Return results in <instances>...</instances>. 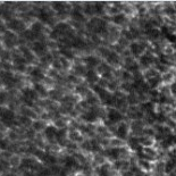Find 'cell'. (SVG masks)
I'll list each match as a JSON object with an SVG mask.
<instances>
[{"mask_svg": "<svg viewBox=\"0 0 176 176\" xmlns=\"http://www.w3.org/2000/svg\"><path fill=\"white\" fill-rule=\"evenodd\" d=\"M0 77H1L2 83H3L6 87H8V88L14 87L15 83H16V79L14 77V75H13L10 72H6V71L0 72Z\"/></svg>", "mask_w": 176, "mask_h": 176, "instance_id": "obj_1", "label": "cell"}, {"mask_svg": "<svg viewBox=\"0 0 176 176\" xmlns=\"http://www.w3.org/2000/svg\"><path fill=\"white\" fill-rule=\"evenodd\" d=\"M0 119H1V122H2L6 126H11V125L15 123V114H14L11 110L6 109L5 112H3V115H2V117H1Z\"/></svg>", "mask_w": 176, "mask_h": 176, "instance_id": "obj_2", "label": "cell"}, {"mask_svg": "<svg viewBox=\"0 0 176 176\" xmlns=\"http://www.w3.org/2000/svg\"><path fill=\"white\" fill-rule=\"evenodd\" d=\"M34 98H35V90H32V89L23 90V100L27 106L33 105Z\"/></svg>", "mask_w": 176, "mask_h": 176, "instance_id": "obj_3", "label": "cell"}, {"mask_svg": "<svg viewBox=\"0 0 176 176\" xmlns=\"http://www.w3.org/2000/svg\"><path fill=\"white\" fill-rule=\"evenodd\" d=\"M8 27L15 32H21L24 30V23L21 22L19 19H11L9 23H8Z\"/></svg>", "mask_w": 176, "mask_h": 176, "instance_id": "obj_4", "label": "cell"}, {"mask_svg": "<svg viewBox=\"0 0 176 176\" xmlns=\"http://www.w3.org/2000/svg\"><path fill=\"white\" fill-rule=\"evenodd\" d=\"M16 42V35L11 32H6L5 33V43L7 47H13Z\"/></svg>", "mask_w": 176, "mask_h": 176, "instance_id": "obj_5", "label": "cell"}, {"mask_svg": "<svg viewBox=\"0 0 176 176\" xmlns=\"http://www.w3.org/2000/svg\"><path fill=\"white\" fill-rule=\"evenodd\" d=\"M108 118H109L112 123H117V122H119V120L122 119V115H120L119 111H117V110H115V109H111V110L109 111V114H108Z\"/></svg>", "mask_w": 176, "mask_h": 176, "instance_id": "obj_6", "label": "cell"}, {"mask_svg": "<svg viewBox=\"0 0 176 176\" xmlns=\"http://www.w3.org/2000/svg\"><path fill=\"white\" fill-rule=\"evenodd\" d=\"M57 133H58V131L54 126H48L46 128V131H44V134H46L47 139H49V140H52L54 138H57Z\"/></svg>", "mask_w": 176, "mask_h": 176, "instance_id": "obj_7", "label": "cell"}, {"mask_svg": "<svg viewBox=\"0 0 176 176\" xmlns=\"http://www.w3.org/2000/svg\"><path fill=\"white\" fill-rule=\"evenodd\" d=\"M36 165L34 164L33 160L31 159H23L22 160V164H21V167L22 168H26V169H33Z\"/></svg>", "mask_w": 176, "mask_h": 176, "instance_id": "obj_8", "label": "cell"}, {"mask_svg": "<svg viewBox=\"0 0 176 176\" xmlns=\"http://www.w3.org/2000/svg\"><path fill=\"white\" fill-rule=\"evenodd\" d=\"M39 18H40L42 22H44V23H49V22H50V14H49L47 10L42 9V10L40 11V14H39Z\"/></svg>", "mask_w": 176, "mask_h": 176, "instance_id": "obj_9", "label": "cell"}, {"mask_svg": "<svg viewBox=\"0 0 176 176\" xmlns=\"http://www.w3.org/2000/svg\"><path fill=\"white\" fill-rule=\"evenodd\" d=\"M33 51L36 52V54H39V55L42 54L44 51V44L41 43V42H35L33 44Z\"/></svg>", "mask_w": 176, "mask_h": 176, "instance_id": "obj_10", "label": "cell"}, {"mask_svg": "<svg viewBox=\"0 0 176 176\" xmlns=\"http://www.w3.org/2000/svg\"><path fill=\"white\" fill-rule=\"evenodd\" d=\"M31 75L33 76V77H35V79H39V80H42L43 79V72L40 69V68H33L32 69V72H31Z\"/></svg>", "mask_w": 176, "mask_h": 176, "instance_id": "obj_11", "label": "cell"}, {"mask_svg": "<svg viewBox=\"0 0 176 176\" xmlns=\"http://www.w3.org/2000/svg\"><path fill=\"white\" fill-rule=\"evenodd\" d=\"M65 165H66V167H68V168H74V167L77 166V163L75 161L74 158H72V157H67V158L65 159Z\"/></svg>", "mask_w": 176, "mask_h": 176, "instance_id": "obj_12", "label": "cell"}, {"mask_svg": "<svg viewBox=\"0 0 176 176\" xmlns=\"http://www.w3.org/2000/svg\"><path fill=\"white\" fill-rule=\"evenodd\" d=\"M36 35H38V34H35L32 30L24 31V32H23V34H22V36H23V38H25V39H27V40H33Z\"/></svg>", "mask_w": 176, "mask_h": 176, "instance_id": "obj_13", "label": "cell"}, {"mask_svg": "<svg viewBox=\"0 0 176 176\" xmlns=\"http://www.w3.org/2000/svg\"><path fill=\"white\" fill-rule=\"evenodd\" d=\"M42 160L46 163V164H49V165H54L56 163V158L50 156V155H43L42 157Z\"/></svg>", "mask_w": 176, "mask_h": 176, "instance_id": "obj_14", "label": "cell"}, {"mask_svg": "<svg viewBox=\"0 0 176 176\" xmlns=\"http://www.w3.org/2000/svg\"><path fill=\"white\" fill-rule=\"evenodd\" d=\"M21 50L23 51V54H24V57H25V60H26V62H31V60H33V58H34V57H33V55L30 52V50H28V49H25V48H23V47H22V48H21Z\"/></svg>", "mask_w": 176, "mask_h": 176, "instance_id": "obj_15", "label": "cell"}, {"mask_svg": "<svg viewBox=\"0 0 176 176\" xmlns=\"http://www.w3.org/2000/svg\"><path fill=\"white\" fill-rule=\"evenodd\" d=\"M126 132H127L126 126H125V125H120V126L118 127V130H117V135H118L120 139H124V138L126 136Z\"/></svg>", "mask_w": 176, "mask_h": 176, "instance_id": "obj_16", "label": "cell"}, {"mask_svg": "<svg viewBox=\"0 0 176 176\" xmlns=\"http://www.w3.org/2000/svg\"><path fill=\"white\" fill-rule=\"evenodd\" d=\"M119 149H111L109 151H107V156H109L112 159H117L119 157Z\"/></svg>", "mask_w": 176, "mask_h": 176, "instance_id": "obj_17", "label": "cell"}, {"mask_svg": "<svg viewBox=\"0 0 176 176\" xmlns=\"http://www.w3.org/2000/svg\"><path fill=\"white\" fill-rule=\"evenodd\" d=\"M52 7H54V9H56L57 11H59V13H62V11H64L65 10V5L63 3V2H59V1H56V2H54L52 3Z\"/></svg>", "mask_w": 176, "mask_h": 176, "instance_id": "obj_18", "label": "cell"}, {"mask_svg": "<svg viewBox=\"0 0 176 176\" xmlns=\"http://www.w3.org/2000/svg\"><path fill=\"white\" fill-rule=\"evenodd\" d=\"M132 51L134 55H139L140 52L143 51V46L139 44V43H135V44H132Z\"/></svg>", "mask_w": 176, "mask_h": 176, "instance_id": "obj_19", "label": "cell"}, {"mask_svg": "<svg viewBox=\"0 0 176 176\" xmlns=\"http://www.w3.org/2000/svg\"><path fill=\"white\" fill-rule=\"evenodd\" d=\"M84 119H87L89 122H93V120L97 119V115H95V112H94L93 110H91L90 112H88V114L84 115Z\"/></svg>", "mask_w": 176, "mask_h": 176, "instance_id": "obj_20", "label": "cell"}, {"mask_svg": "<svg viewBox=\"0 0 176 176\" xmlns=\"http://www.w3.org/2000/svg\"><path fill=\"white\" fill-rule=\"evenodd\" d=\"M68 30V25L67 24H64V23H60L56 26V31H58L59 33H64L65 31Z\"/></svg>", "mask_w": 176, "mask_h": 176, "instance_id": "obj_21", "label": "cell"}, {"mask_svg": "<svg viewBox=\"0 0 176 176\" xmlns=\"http://www.w3.org/2000/svg\"><path fill=\"white\" fill-rule=\"evenodd\" d=\"M65 136H66V131H65V130L58 131V133H57V140H58L59 142H63V141L65 140Z\"/></svg>", "mask_w": 176, "mask_h": 176, "instance_id": "obj_22", "label": "cell"}, {"mask_svg": "<svg viewBox=\"0 0 176 176\" xmlns=\"http://www.w3.org/2000/svg\"><path fill=\"white\" fill-rule=\"evenodd\" d=\"M108 171H109V167H108L107 165H103V166H101V168L99 169V175L108 176Z\"/></svg>", "mask_w": 176, "mask_h": 176, "instance_id": "obj_23", "label": "cell"}, {"mask_svg": "<svg viewBox=\"0 0 176 176\" xmlns=\"http://www.w3.org/2000/svg\"><path fill=\"white\" fill-rule=\"evenodd\" d=\"M41 30H42V25H41L40 23H34V24H33L32 31H33L35 34H39V33L41 32Z\"/></svg>", "mask_w": 176, "mask_h": 176, "instance_id": "obj_24", "label": "cell"}, {"mask_svg": "<svg viewBox=\"0 0 176 176\" xmlns=\"http://www.w3.org/2000/svg\"><path fill=\"white\" fill-rule=\"evenodd\" d=\"M108 60L110 62V63H112V64H115V63H118V57L116 56V54H114V52H110L109 55H108Z\"/></svg>", "mask_w": 176, "mask_h": 176, "instance_id": "obj_25", "label": "cell"}, {"mask_svg": "<svg viewBox=\"0 0 176 176\" xmlns=\"http://www.w3.org/2000/svg\"><path fill=\"white\" fill-rule=\"evenodd\" d=\"M88 79H89V82H91V83H93V82L97 81V75H95V73L93 71H90L88 73Z\"/></svg>", "mask_w": 176, "mask_h": 176, "instance_id": "obj_26", "label": "cell"}, {"mask_svg": "<svg viewBox=\"0 0 176 176\" xmlns=\"http://www.w3.org/2000/svg\"><path fill=\"white\" fill-rule=\"evenodd\" d=\"M34 89H35V91L39 92L40 94H42V95L46 94V90H44V88H43L42 85H40V84H35V85H34Z\"/></svg>", "mask_w": 176, "mask_h": 176, "instance_id": "obj_27", "label": "cell"}, {"mask_svg": "<svg viewBox=\"0 0 176 176\" xmlns=\"http://www.w3.org/2000/svg\"><path fill=\"white\" fill-rule=\"evenodd\" d=\"M73 46L76 47V48H81V47H84V42L81 39H75L74 42H73Z\"/></svg>", "mask_w": 176, "mask_h": 176, "instance_id": "obj_28", "label": "cell"}, {"mask_svg": "<svg viewBox=\"0 0 176 176\" xmlns=\"http://www.w3.org/2000/svg\"><path fill=\"white\" fill-rule=\"evenodd\" d=\"M33 128H34L35 131L42 130V128H43V123H42V122H35V123H33Z\"/></svg>", "mask_w": 176, "mask_h": 176, "instance_id": "obj_29", "label": "cell"}, {"mask_svg": "<svg viewBox=\"0 0 176 176\" xmlns=\"http://www.w3.org/2000/svg\"><path fill=\"white\" fill-rule=\"evenodd\" d=\"M176 165V160H171L168 164H167V166H166V172H171L174 167H175Z\"/></svg>", "mask_w": 176, "mask_h": 176, "instance_id": "obj_30", "label": "cell"}, {"mask_svg": "<svg viewBox=\"0 0 176 176\" xmlns=\"http://www.w3.org/2000/svg\"><path fill=\"white\" fill-rule=\"evenodd\" d=\"M87 62H88V65L90 66V67L98 65V62H97V59H95V58H93V57H90V58H88V59H87Z\"/></svg>", "mask_w": 176, "mask_h": 176, "instance_id": "obj_31", "label": "cell"}, {"mask_svg": "<svg viewBox=\"0 0 176 176\" xmlns=\"http://www.w3.org/2000/svg\"><path fill=\"white\" fill-rule=\"evenodd\" d=\"M25 63H26V60H25L24 58H21V57L15 58V65H16V66H19V65H25Z\"/></svg>", "mask_w": 176, "mask_h": 176, "instance_id": "obj_32", "label": "cell"}, {"mask_svg": "<svg viewBox=\"0 0 176 176\" xmlns=\"http://www.w3.org/2000/svg\"><path fill=\"white\" fill-rule=\"evenodd\" d=\"M141 62H142V64H143L144 66H148V65L151 63V59H150L149 56H144V57L141 58Z\"/></svg>", "mask_w": 176, "mask_h": 176, "instance_id": "obj_33", "label": "cell"}, {"mask_svg": "<svg viewBox=\"0 0 176 176\" xmlns=\"http://www.w3.org/2000/svg\"><path fill=\"white\" fill-rule=\"evenodd\" d=\"M0 149L7 150L8 149V141L7 140H0Z\"/></svg>", "mask_w": 176, "mask_h": 176, "instance_id": "obj_34", "label": "cell"}, {"mask_svg": "<svg viewBox=\"0 0 176 176\" xmlns=\"http://www.w3.org/2000/svg\"><path fill=\"white\" fill-rule=\"evenodd\" d=\"M21 123H22V124H24V125H30L32 122H31V119H30L28 117L22 116V117H21Z\"/></svg>", "mask_w": 176, "mask_h": 176, "instance_id": "obj_35", "label": "cell"}, {"mask_svg": "<svg viewBox=\"0 0 176 176\" xmlns=\"http://www.w3.org/2000/svg\"><path fill=\"white\" fill-rule=\"evenodd\" d=\"M73 16H74L75 19H83V16H82V14L79 10H74L73 11Z\"/></svg>", "mask_w": 176, "mask_h": 176, "instance_id": "obj_36", "label": "cell"}, {"mask_svg": "<svg viewBox=\"0 0 176 176\" xmlns=\"http://www.w3.org/2000/svg\"><path fill=\"white\" fill-rule=\"evenodd\" d=\"M148 33H149V34H150V36H151V38H154V39L158 38V35H159V32H158L157 30H151V31H149Z\"/></svg>", "mask_w": 176, "mask_h": 176, "instance_id": "obj_37", "label": "cell"}, {"mask_svg": "<svg viewBox=\"0 0 176 176\" xmlns=\"http://www.w3.org/2000/svg\"><path fill=\"white\" fill-rule=\"evenodd\" d=\"M115 23H122L124 21V16L123 15H116V17L114 18Z\"/></svg>", "mask_w": 176, "mask_h": 176, "instance_id": "obj_38", "label": "cell"}, {"mask_svg": "<svg viewBox=\"0 0 176 176\" xmlns=\"http://www.w3.org/2000/svg\"><path fill=\"white\" fill-rule=\"evenodd\" d=\"M6 98H7V94H6L5 92H0V105L5 103V101H6Z\"/></svg>", "mask_w": 176, "mask_h": 176, "instance_id": "obj_39", "label": "cell"}, {"mask_svg": "<svg viewBox=\"0 0 176 176\" xmlns=\"http://www.w3.org/2000/svg\"><path fill=\"white\" fill-rule=\"evenodd\" d=\"M143 110H146V111H149V112H151L152 111V108H151V103H146V105H143V108H142Z\"/></svg>", "mask_w": 176, "mask_h": 176, "instance_id": "obj_40", "label": "cell"}, {"mask_svg": "<svg viewBox=\"0 0 176 176\" xmlns=\"http://www.w3.org/2000/svg\"><path fill=\"white\" fill-rule=\"evenodd\" d=\"M166 36H167V39H168L171 42H176V35L175 34H171V33H168Z\"/></svg>", "mask_w": 176, "mask_h": 176, "instance_id": "obj_41", "label": "cell"}, {"mask_svg": "<svg viewBox=\"0 0 176 176\" xmlns=\"http://www.w3.org/2000/svg\"><path fill=\"white\" fill-rule=\"evenodd\" d=\"M158 82H159L158 79H150V84H151V87H156V85L158 84Z\"/></svg>", "mask_w": 176, "mask_h": 176, "instance_id": "obj_42", "label": "cell"}, {"mask_svg": "<svg viewBox=\"0 0 176 176\" xmlns=\"http://www.w3.org/2000/svg\"><path fill=\"white\" fill-rule=\"evenodd\" d=\"M58 34H59V32L55 30L54 32H51V35H50V36H51V39H57V38H58Z\"/></svg>", "mask_w": 176, "mask_h": 176, "instance_id": "obj_43", "label": "cell"}, {"mask_svg": "<svg viewBox=\"0 0 176 176\" xmlns=\"http://www.w3.org/2000/svg\"><path fill=\"white\" fill-rule=\"evenodd\" d=\"M2 66H3V68H5V71H6V72H8V71L10 69V65H9V64H7V63H5V62L2 63Z\"/></svg>", "mask_w": 176, "mask_h": 176, "instance_id": "obj_44", "label": "cell"}, {"mask_svg": "<svg viewBox=\"0 0 176 176\" xmlns=\"http://www.w3.org/2000/svg\"><path fill=\"white\" fill-rule=\"evenodd\" d=\"M16 68L18 69V71H25V68H26V66L25 65H19V66H16Z\"/></svg>", "mask_w": 176, "mask_h": 176, "instance_id": "obj_45", "label": "cell"}, {"mask_svg": "<svg viewBox=\"0 0 176 176\" xmlns=\"http://www.w3.org/2000/svg\"><path fill=\"white\" fill-rule=\"evenodd\" d=\"M76 73H77V74H83V67L77 66V67H76Z\"/></svg>", "mask_w": 176, "mask_h": 176, "instance_id": "obj_46", "label": "cell"}, {"mask_svg": "<svg viewBox=\"0 0 176 176\" xmlns=\"http://www.w3.org/2000/svg\"><path fill=\"white\" fill-rule=\"evenodd\" d=\"M172 92H173L174 94H176V82L172 84Z\"/></svg>", "mask_w": 176, "mask_h": 176, "instance_id": "obj_47", "label": "cell"}, {"mask_svg": "<svg viewBox=\"0 0 176 176\" xmlns=\"http://www.w3.org/2000/svg\"><path fill=\"white\" fill-rule=\"evenodd\" d=\"M5 110H6V109H3L2 107H0V118L2 117V115H3V112H5Z\"/></svg>", "mask_w": 176, "mask_h": 176, "instance_id": "obj_48", "label": "cell"}, {"mask_svg": "<svg viewBox=\"0 0 176 176\" xmlns=\"http://www.w3.org/2000/svg\"><path fill=\"white\" fill-rule=\"evenodd\" d=\"M2 57H3V59H6V58L9 57V55H7V54H2Z\"/></svg>", "mask_w": 176, "mask_h": 176, "instance_id": "obj_49", "label": "cell"}, {"mask_svg": "<svg viewBox=\"0 0 176 176\" xmlns=\"http://www.w3.org/2000/svg\"><path fill=\"white\" fill-rule=\"evenodd\" d=\"M1 138H2V134H1V132H0V140H2Z\"/></svg>", "mask_w": 176, "mask_h": 176, "instance_id": "obj_50", "label": "cell"}]
</instances>
